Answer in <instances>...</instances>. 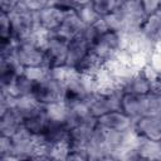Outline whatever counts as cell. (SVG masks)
<instances>
[{"mask_svg": "<svg viewBox=\"0 0 161 161\" xmlns=\"http://www.w3.org/2000/svg\"><path fill=\"white\" fill-rule=\"evenodd\" d=\"M63 89H64V82L59 79L57 75H54L52 72H49V74L45 78L35 83L31 97L40 106L48 107L62 103Z\"/></svg>", "mask_w": 161, "mask_h": 161, "instance_id": "1", "label": "cell"}, {"mask_svg": "<svg viewBox=\"0 0 161 161\" xmlns=\"http://www.w3.org/2000/svg\"><path fill=\"white\" fill-rule=\"evenodd\" d=\"M69 39L58 34L57 31L47 33L44 40L45 67L48 69H58L67 67Z\"/></svg>", "mask_w": 161, "mask_h": 161, "instance_id": "2", "label": "cell"}, {"mask_svg": "<svg viewBox=\"0 0 161 161\" xmlns=\"http://www.w3.org/2000/svg\"><path fill=\"white\" fill-rule=\"evenodd\" d=\"M9 15L13 26V38L16 42L29 39L39 29L36 25L35 14L26 10L21 5Z\"/></svg>", "mask_w": 161, "mask_h": 161, "instance_id": "3", "label": "cell"}, {"mask_svg": "<svg viewBox=\"0 0 161 161\" xmlns=\"http://www.w3.org/2000/svg\"><path fill=\"white\" fill-rule=\"evenodd\" d=\"M135 133L145 140L160 142L161 141V114L142 116L133 122Z\"/></svg>", "mask_w": 161, "mask_h": 161, "instance_id": "4", "label": "cell"}, {"mask_svg": "<svg viewBox=\"0 0 161 161\" xmlns=\"http://www.w3.org/2000/svg\"><path fill=\"white\" fill-rule=\"evenodd\" d=\"M65 11L67 10H63L54 5H49V6L44 8L43 10H40L39 13L35 14L38 28L45 33L57 31L63 23Z\"/></svg>", "mask_w": 161, "mask_h": 161, "instance_id": "5", "label": "cell"}, {"mask_svg": "<svg viewBox=\"0 0 161 161\" xmlns=\"http://www.w3.org/2000/svg\"><path fill=\"white\" fill-rule=\"evenodd\" d=\"M23 127V116L14 103L0 108V135L11 137Z\"/></svg>", "mask_w": 161, "mask_h": 161, "instance_id": "6", "label": "cell"}, {"mask_svg": "<svg viewBox=\"0 0 161 161\" xmlns=\"http://www.w3.org/2000/svg\"><path fill=\"white\" fill-rule=\"evenodd\" d=\"M101 127L111 131H130L133 128V119L122 109L111 111L97 118Z\"/></svg>", "mask_w": 161, "mask_h": 161, "instance_id": "7", "label": "cell"}, {"mask_svg": "<svg viewBox=\"0 0 161 161\" xmlns=\"http://www.w3.org/2000/svg\"><path fill=\"white\" fill-rule=\"evenodd\" d=\"M91 52V45L83 34H79L69 40L68 44V57H67V67L74 68L88 53Z\"/></svg>", "mask_w": 161, "mask_h": 161, "instance_id": "8", "label": "cell"}, {"mask_svg": "<svg viewBox=\"0 0 161 161\" xmlns=\"http://www.w3.org/2000/svg\"><path fill=\"white\" fill-rule=\"evenodd\" d=\"M35 80H33L31 78H29L24 70L15 78V80L4 91V93H6L9 97H11L13 99H19V98H23V97H28V96H31L33 93V89H34V86H35Z\"/></svg>", "mask_w": 161, "mask_h": 161, "instance_id": "9", "label": "cell"}, {"mask_svg": "<svg viewBox=\"0 0 161 161\" xmlns=\"http://www.w3.org/2000/svg\"><path fill=\"white\" fill-rule=\"evenodd\" d=\"M23 70L15 59H0V91L6 89Z\"/></svg>", "mask_w": 161, "mask_h": 161, "instance_id": "10", "label": "cell"}, {"mask_svg": "<svg viewBox=\"0 0 161 161\" xmlns=\"http://www.w3.org/2000/svg\"><path fill=\"white\" fill-rule=\"evenodd\" d=\"M140 31L155 45L161 42V14L153 13L146 16Z\"/></svg>", "mask_w": 161, "mask_h": 161, "instance_id": "11", "label": "cell"}, {"mask_svg": "<svg viewBox=\"0 0 161 161\" xmlns=\"http://www.w3.org/2000/svg\"><path fill=\"white\" fill-rule=\"evenodd\" d=\"M89 4L99 18H106L118 9L121 0H91Z\"/></svg>", "mask_w": 161, "mask_h": 161, "instance_id": "12", "label": "cell"}, {"mask_svg": "<svg viewBox=\"0 0 161 161\" xmlns=\"http://www.w3.org/2000/svg\"><path fill=\"white\" fill-rule=\"evenodd\" d=\"M11 39L14 38L10 15L6 13H0V42H6Z\"/></svg>", "mask_w": 161, "mask_h": 161, "instance_id": "13", "label": "cell"}, {"mask_svg": "<svg viewBox=\"0 0 161 161\" xmlns=\"http://www.w3.org/2000/svg\"><path fill=\"white\" fill-rule=\"evenodd\" d=\"M20 5L26 10L36 14L50 5V0H20Z\"/></svg>", "mask_w": 161, "mask_h": 161, "instance_id": "14", "label": "cell"}, {"mask_svg": "<svg viewBox=\"0 0 161 161\" xmlns=\"http://www.w3.org/2000/svg\"><path fill=\"white\" fill-rule=\"evenodd\" d=\"M141 4L146 15L158 13L161 9V0H141Z\"/></svg>", "mask_w": 161, "mask_h": 161, "instance_id": "15", "label": "cell"}, {"mask_svg": "<svg viewBox=\"0 0 161 161\" xmlns=\"http://www.w3.org/2000/svg\"><path fill=\"white\" fill-rule=\"evenodd\" d=\"M20 6V0H0V13L11 14Z\"/></svg>", "mask_w": 161, "mask_h": 161, "instance_id": "16", "label": "cell"}]
</instances>
